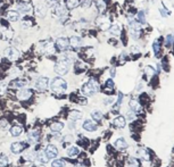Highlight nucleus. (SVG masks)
Listing matches in <instances>:
<instances>
[{
    "label": "nucleus",
    "instance_id": "29",
    "mask_svg": "<svg viewBox=\"0 0 174 167\" xmlns=\"http://www.w3.org/2000/svg\"><path fill=\"white\" fill-rule=\"evenodd\" d=\"M91 116H92V118L95 119V122H100L101 119H103V113L100 110H93L91 113Z\"/></svg>",
    "mask_w": 174,
    "mask_h": 167
},
{
    "label": "nucleus",
    "instance_id": "43",
    "mask_svg": "<svg viewBox=\"0 0 174 167\" xmlns=\"http://www.w3.org/2000/svg\"><path fill=\"white\" fill-rule=\"evenodd\" d=\"M122 100H123V94H122V93H119V99H117V102L115 104V107H114L115 110H117V109L119 108V106H121V102H122Z\"/></svg>",
    "mask_w": 174,
    "mask_h": 167
},
{
    "label": "nucleus",
    "instance_id": "49",
    "mask_svg": "<svg viewBox=\"0 0 174 167\" xmlns=\"http://www.w3.org/2000/svg\"><path fill=\"white\" fill-rule=\"evenodd\" d=\"M111 78H114L115 76V68H111Z\"/></svg>",
    "mask_w": 174,
    "mask_h": 167
},
{
    "label": "nucleus",
    "instance_id": "13",
    "mask_svg": "<svg viewBox=\"0 0 174 167\" xmlns=\"http://www.w3.org/2000/svg\"><path fill=\"white\" fill-rule=\"evenodd\" d=\"M17 97H18L19 100H27L32 97V91L29 89H22L17 93Z\"/></svg>",
    "mask_w": 174,
    "mask_h": 167
},
{
    "label": "nucleus",
    "instance_id": "46",
    "mask_svg": "<svg viewBox=\"0 0 174 167\" xmlns=\"http://www.w3.org/2000/svg\"><path fill=\"white\" fill-rule=\"evenodd\" d=\"M134 118H136V115H134V111H131V113H129V114H127V119H129L130 122H131V121H133Z\"/></svg>",
    "mask_w": 174,
    "mask_h": 167
},
{
    "label": "nucleus",
    "instance_id": "1",
    "mask_svg": "<svg viewBox=\"0 0 174 167\" xmlns=\"http://www.w3.org/2000/svg\"><path fill=\"white\" fill-rule=\"evenodd\" d=\"M99 91V84L95 78L89 80V82H87L83 88H82V92L85 97H91L95 93H97Z\"/></svg>",
    "mask_w": 174,
    "mask_h": 167
},
{
    "label": "nucleus",
    "instance_id": "48",
    "mask_svg": "<svg viewBox=\"0 0 174 167\" xmlns=\"http://www.w3.org/2000/svg\"><path fill=\"white\" fill-rule=\"evenodd\" d=\"M0 124H1V126H7V121H1Z\"/></svg>",
    "mask_w": 174,
    "mask_h": 167
},
{
    "label": "nucleus",
    "instance_id": "39",
    "mask_svg": "<svg viewBox=\"0 0 174 167\" xmlns=\"http://www.w3.org/2000/svg\"><path fill=\"white\" fill-rule=\"evenodd\" d=\"M52 167H65V164H64L63 160L60 159H57V160H54L51 164Z\"/></svg>",
    "mask_w": 174,
    "mask_h": 167
},
{
    "label": "nucleus",
    "instance_id": "44",
    "mask_svg": "<svg viewBox=\"0 0 174 167\" xmlns=\"http://www.w3.org/2000/svg\"><path fill=\"white\" fill-rule=\"evenodd\" d=\"M23 26L24 27H31V25L33 24V22L31 21V18H25V19H23Z\"/></svg>",
    "mask_w": 174,
    "mask_h": 167
},
{
    "label": "nucleus",
    "instance_id": "18",
    "mask_svg": "<svg viewBox=\"0 0 174 167\" xmlns=\"http://www.w3.org/2000/svg\"><path fill=\"white\" fill-rule=\"evenodd\" d=\"M81 0H65V7L67 9H75L80 5Z\"/></svg>",
    "mask_w": 174,
    "mask_h": 167
},
{
    "label": "nucleus",
    "instance_id": "4",
    "mask_svg": "<svg viewBox=\"0 0 174 167\" xmlns=\"http://www.w3.org/2000/svg\"><path fill=\"white\" fill-rule=\"evenodd\" d=\"M55 10H56L57 16H58L59 23L66 22L67 17H68V13H67V8L65 7V5H58V6L55 8Z\"/></svg>",
    "mask_w": 174,
    "mask_h": 167
},
{
    "label": "nucleus",
    "instance_id": "15",
    "mask_svg": "<svg viewBox=\"0 0 174 167\" xmlns=\"http://www.w3.org/2000/svg\"><path fill=\"white\" fill-rule=\"evenodd\" d=\"M130 108H131V110L134 111V113H141L142 111V107H141V105L139 104V101L134 100H130Z\"/></svg>",
    "mask_w": 174,
    "mask_h": 167
},
{
    "label": "nucleus",
    "instance_id": "36",
    "mask_svg": "<svg viewBox=\"0 0 174 167\" xmlns=\"http://www.w3.org/2000/svg\"><path fill=\"white\" fill-rule=\"evenodd\" d=\"M127 164H129V167H140L139 160H137L136 158H129Z\"/></svg>",
    "mask_w": 174,
    "mask_h": 167
},
{
    "label": "nucleus",
    "instance_id": "3",
    "mask_svg": "<svg viewBox=\"0 0 174 167\" xmlns=\"http://www.w3.org/2000/svg\"><path fill=\"white\" fill-rule=\"evenodd\" d=\"M70 63L66 59H60L58 63L55 65V72L58 75H65L67 74V72L70 71Z\"/></svg>",
    "mask_w": 174,
    "mask_h": 167
},
{
    "label": "nucleus",
    "instance_id": "28",
    "mask_svg": "<svg viewBox=\"0 0 174 167\" xmlns=\"http://www.w3.org/2000/svg\"><path fill=\"white\" fill-rule=\"evenodd\" d=\"M152 49H154V52H155V56L158 58L159 54H160V43H159L158 40H155L154 43H152Z\"/></svg>",
    "mask_w": 174,
    "mask_h": 167
},
{
    "label": "nucleus",
    "instance_id": "26",
    "mask_svg": "<svg viewBox=\"0 0 174 167\" xmlns=\"http://www.w3.org/2000/svg\"><path fill=\"white\" fill-rule=\"evenodd\" d=\"M23 133V129L18 125H15V126H13L10 129V134L13 137H18L21 134Z\"/></svg>",
    "mask_w": 174,
    "mask_h": 167
},
{
    "label": "nucleus",
    "instance_id": "2",
    "mask_svg": "<svg viewBox=\"0 0 174 167\" xmlns=\"http://www.w3.org/2000/svg\"><path fill=\"white\" fill-rule=\"evenodd\" d=\"M50 89L56 93H63L67 89V83L66 81L62 78H54L50 83Z\"/></svg>",
    "mask_w": 174,
    "mask_h": 167
},
{
    "label": "nucleus",
    "instance_id": "22",
    "mask_svg": "<svg viewBox=\"0 0 174 167\" xmlns=\"http://www.w3.org/2000/svg\"><path fill=\"white\" fill-rule=\"evenodd\" d=\"M39 137H40V133L38 132V131H33V132H31L29 134V142L30 143H37L38 140H39Z\"/></svg>",
    "mask_w": 174,
    "mask_h": 167
},
{
    "label": "nucleus",
    "instance_id": "34",
    "mask_svg": "<svg viewBox=\"0 0 174 167\" xmlns=\"http://www.w3.org/2000/svg\"><path fill=\"white\" fill-rule=\"evenodd\" d=\"M173 42H174L173 35H172V34H168V35L165 38V47H166V48H171V46L173 45Z\"/></svg>",
    "mask_w": 174,
    "mask_h": 167
},
{
    "label": "nucleus",
    "instance_id": "11",
    "mask_svg": "<svg viewBox=\"0 0 174 167\" xmlns=\"http://www.w3.org/2000/svg\"><path fill=\"white\" fill-rule=\"evenodd\" d=\"M17 10H19V13H22V14H29L32 10V5L24 1L17 6Z\"/></svg>",
    "mask_w": 174,
    "mask_h": 167
},
{
    "label": "nucleus",
    "instance_id": "33",
    "mask_svg": "<svg viewBox=\"0 0 174 167\" xmlns=\"http://www.w3.org/2000/svg\"><path fill=\"white\" fill-rule=\"evenodd\" d=\"M96 6L99 11H104L106 9V4L104 0H96Z\"/></svg>",
    "mask_w": 174,
    "mask_h": 167
},
{
    "label": "nucleus",
    "instance_id": "31",
    "mask_svg": "<svg viewBox=\"0 0 174 167\" xmlns=\"http://www.w3.org/2000/svg\"><path fill=\"white\" fill-rule=\"evenodd\" d=\"M79 155V148L76 147H71L70 149H67V156L68 157H74Z\"/></svg>",
    "mask_w": 174,
    "mask_h": 167
},
{
    "label": "nucleus",
    "instance_id": "27",
    "mask_svg": "<svg viewBox=\"0 0 174 167\" xmlns=\"http://www.w3.org/2000/svg\"><path fill=\"white\" fill-rule=\"evenodd\" d=\"M70 118L72 121H79V119L82 118V113L78 110H72L70 113Z\"/></svg>",
    "mask_w": 174,
    "mask_h": 167
},
{
    "label": "nucleus",
    "instance_id": "42",
    "mask_svg": "<svg viewBox=\"0 0 174 167\" xmlns=\"http://www.w3.org/2000/svg\"><path fill=\"white\" fill-rule=\"evenodd\" d=\"M91 0H81L80 1V5H81L83 8H89L90 6H91Z\"/></svg>",
    "mask_w": 174,
    "mask_h": 167
},
{
    "label": "nucleus",
    "instance_id": "40",
    "mask_svg": "<svg viewBox=\"0 0 174 167\" xmlns=\"http://www.w3.org/2000/svg\"><path fill=\"white\" fill-rule=\"evenodd\" d=\"M144 72H146V74L149 75V76H154V75L156 74V71L152 68V66H148L146 67V70H144Z\"/></svg>",
    "mask_w": 174,
    "mask_h": 167
},
{
    "label": "nucleus",
    "instance_id": "14",
    "mask_svg": "<svg viewBox=\"0 0 174 167\" xmlns=\"http://www.w3.org/2000/svg\"><path fill=\"white\" fill-rule=\"evenodd\" d=\"M83 129H84L85 131L93 132V131L97 130V125H96V123L93 122V121L87 119V121H84V123H83Z\"/></svg>",
    "mask_w": 174,
    "mask_h": 167
},
{
    "label": "nucleus",
    "instance_id": "51",
    "mask_svg": "<svg viewBox=\"0 0 174 167\" xmlns=\"http://www.w3.org/2000/svg\"><path fill=\"white\" fill-rule=\"evenodd\" d=\"M38 167H45V166H43V165H39Z\"/></svg>",
    "mask_w": 174,
    "mask_h": 167
},
{
    "label": "nucleus",
    "instance_id": "52",
    "mask_svg": "<svg viewBox=\"0 0 174 167\" xmlns=\"http://www.w3.org/2000/svg\"><path fill=\"white\" fill-rule=\"evenodd\" d=\"M173 39H174V35H173Z\"/></svg>",
    "mask_w": 174,
    "mask_h": 167
},
{
    "label": "nucleus",
    "instance_id": "6",
    "mask_svg": "<svg viewBox=\"0 0 174 167\" xmlns=\"http://www.w3.org/2000/svg\"><path fill=\"white\" fill-rule=\"evenodd\" d=\"M40 51L46 54V55H54L56 51V48L54 43L51 42H46V43H41L40 45Z\"/></svg>",
    "mask_w": 174,
    "mask_h": 167
},
{
    "label": "nucleus",
    "instance_id": "10",
    "mask_svg": "<svg viewBox=\"0 0 174 167\" xmlns=\"http://www.w3.org/2000/svg\"><path fill=\"white\" fill-rule=\"evenodd\" d=\"M35 14H37L38 17L45 18L46 15H47V7H46V5L38 4L37 7H35Z\"/></svg>",
    "mask_w": 174,
    "mask_h": 167
},
{
    "label": "nucleus",
    "instance_id": "35",
    "mask_svg": "<svg viewBox=\"0 0 174 167\" xmlns=\"http://www.w3.org/2000/svg\"><path fill=\"white\" fill-rule=\"evenodd\" d=\"M11 85L14 86V88H24L26 85V82L22 81V80H15V81L13 82Z\"/></svg>",
    "mask_w": 174,
    "mask_h": 167
},
{
    "label": "nucleus",
    "instance_id": "41",
    "mask_svg": "<svg viewBox=\"0 0 174 167\" xmlns=\"http://www.w3.org/2000/svg\"><path fill=\"white\" fill-rule=\"evenodd\" d=\"M47 5L50 8H56L59 4H58V0H47Z\"/></svg>",
    "mask_w": 174,
    "mask_h": 167
},
{
    "label": "nucleus",
    "instance_id": "9",
    "mask_svg": "<svg viewBox=\"0 0 174 167\" xmlns=\"http://www.w3.org/2000/svg\"><path fill=\"white\" fill-rule=\"evenodd\" d=\"M46 155L48 157L49 159H52V158H56L57 155H58V150L56 148L54 145H47V148H46Z\"/></svg>",
    "mask_w": 174,
    "mask_h": 167
},
{
    "label": "nucleus",
    "instance_id": "45",
    "mask_svg": "<svg viewBox=\"0 0 174 167\" xmlns=\"http://www.w3.org/2000/svg\"><path fill=\"white\" fill-rule=\"evenodd\" d=\"M63 142H65V143H72V142H73V137H72V135H66V137H64Z\"/></svg>",
    "mask_w": 174,
    "mask_h": 167
},
{
    "label": "nucleus",
    "instance_id": "23",
    "mask_svg": "<svg viewBox=\"0 0 174 167\" xmlns=\"http://www.w3.org/2000/svg\"><path fill=\"white\" fill-rule=\"evenodd\" d=\"M115 147L117 149H125L127 148V143H126L125 139L124 137H119V139H117L116 141H115Z\"/></svg>",
    "mask_w": 174,
    "mask_h": 167
},
{
    "label": "nucleus",
    "instance_id": "50",
    "mask_svg": "<svg viewBox=\"0 0 174 167\" xmlns=\"http://www.w3.org/2000/svg\"><path fill=\"white\" fill-rule=\"evenodd\" d=\"M75 167H85L84 165H81V164H79V165H76Z\"/></svg>",
    "mask_w": 174,
    "mask_h": 167
},
{
    "label": "nucleus",
    "instance_id": "12",
    "mask_svg": "<svg viewBox=\"0 0 174 167\" xmlns=\"http://www.w3.org/2000/svg\"><path fill=\"white\" fill-rule=\"evenodd\" d=\"M25 149V145L22 143V142H14L13 145H10V150L13 153H21Z\"/></svg>",
    "mask_w": 174,
    "mask_h": 167
},
{
    "label": "nucleus",
    "instance_id": "5",
    "mask_svg": "<svg viewBox=\"0 0 174 167\" xmlns=\"http://www.w3.org/2000/svg\"><path fill=\"white\" fill-rule=\"evenodd\" d=\"M5 55L7 57L9 60H13V62H15L19 58V56H21V52L18 51V49H16L15 47H10V48H8L5 50Z\"/></svg>",
    "mask_w": 174,
    "mask_h": 167
},
{
    "label": "nucleus",
    "instance_id": "19",
    "mask_svg": "<svg viewBox=\"0 0 174 167\" xmlns=\"http://www.w3.org/2000/svg\"><path fill=\"white\" fill-rule=\"evenodd\" d=\"M113 124H114V126L116 127H124L126 124V121L123 116H119V117H116V118L113 121Z\"/></svg>",
    "mask_w": 174,
    "mask_h": 167
},
{
    "label": "nucleus",
    "instance_id": "32",
    "mask_svg": "<svg viewBox=\"0 0 174 167\" xmlns=\"http://www.w3.org/2000/svg\"><path fill=\"white\" fill-rule=\"evenodd\" d=\"M137 18L138 23H140V24H144L146 23V16H144V11L140 10V11H138V14H137Z\"/></svg>",
    "mask_w": 174,
    "mask_h": 167
},
{
    "label": "nucleus",
    "instance_id": "30",
    "mask_svg": "<svg viewBox=\"0 0 174 167\" xmlns=\"http://www.w3.org/2000/svg\"><path fill=\"white\" fill-rule=\"evenodd\" d=\"M13 37H14L13 30H10V29H5L4 32H2V38H4L5 40H9V39H11Z\"/></svg>",
    "mask_w": 174,
    "mask_h": 167
},
{
    "label": "nucleus",
    "instance_id": "25",
    "mask_svg": "<svg viewBox=\"0 0 174 167\" xmlns=\"http://www.w3.org/2000/svg\"><path fill=\"white\" fill-rule=\"evenodd\" d=\"M64 129V124L62 122H55L50 125V130L52 132H59Z\"/></svg>",
    "mask_w": 174,
    "mask_h": 167
},
{
    "label": "nucleus",
    "instance_id": "24",
    "mask_svg": "<svg viewBox=\"0 0 174 167\" xmlns=\"http://www.w3.org/2000/svg\"><path fill=\"white\" fill-rule=\"evenodd\" d=\"M35 159L39 160L41 164H46L47 161H48V157H47V155H46V152H38V153H35Z\"/></svg>",
    "mask_w": 174,
    "mask_h": 167
},
{
    "label": "nucleus",
    "instance_id": "37",
    "mask_svg": "<svg viewBox=\"0 0 174 167\" xmlns=\"http://www.w3.org/2000/svg\"><path fill=\"white\" fill-rule=\"evenodd\" d=\"M106 91H113L114 89V81H113V78H108L107 81H106Z\"/></svg>",
    "mask_w": 174,
    "mask_h": 167
},
{
    "label": "nucleus",
    "instance_id": "38",
    "mask_svg": "<svg viewBox=\"0 0 174 167\" xmlns=\"http://www.w3.org/2000/svg\"><path fill=\"white\" fill-rule=\"evenodd\" d=\"M8 165V158L5 155H0V167H6Z\"/></svg>",
    "mask_w": 174,
    "mask_h": 167
},
{
    "label": "nucleus",
    "instance_id": "16",
    "mask_svg": "<svg viewBox=\"0 0 174 167\" xmlns=\"http://www.w3.org/2000/svg\"><path fill=\"white\" fill-rule=\"evenodd\" d=\"M70 46L73 48H80L82 46V39L80 37H72L70 39Z\"/></svg>",
    "mask_w": 174,
    "mask_h": 167
},
{
    "label": "nucleus",
    "instance_id": "8",
    "mask_svg": "<svg viewBox=\"0 0 174 167\" xmlns=\"http://www.w3.org/2000/svg\"><path fill=\"white\" fill-rule=\"evenodd\" d=\"M48 83H49V80L47 78H39L35 81V88H37V90H39V91H45L47 88H48Z\"/></svg>",
    "mask_w": 174,
    "mask_h": 167
},
{
    "label": "nucleus",
    "instance_id": "17",
    "mask_svg": "<svg viewBox=\"0 0 174 167\" xmlns=\"http://www.w3.org/2000/svg\"><path fill=\"white\" fill-rule=\"evenodd\" d=\"M7 19L9 22H17L19 19V13L15 10H9L7 14Z\"/></svg>",
    "mask_w": 174,
    "mask_h": 167
},
{
    "label": "nucleus",
    "instance_id": "21",
    "mask_svg": "<svg viewBox=\"0 0 174 167\" xmlns=\"http://www.w3.org/2000/svg\"><path fill=\"white\" fill-rule=\"evenodd\" d=\"M138 156L140 157L141 159L144 160H149L150 159V152L147 149H139L138 151Z\"/></svg>",
    "mask_w": 174,
    "mask_h": 167
},
{
    "label": "nucleus",
    "instance_id": "47",
    "mask_svg": "<svg viewBox=\"0 0 174 167\" xmlns=\"http://www.w3.org/2000/svg\"><path fill=\"white\" fill-rule=\"evenodd\" d=\"M164 10H165V9H159V11H160V14H162V15H163L164 17H166V16H167V13H165V11H164Z\"/></svg>",
    "mask_w": 174,
    "mask_h": 167
},
{
    "label": "nucleus",
    "instance_id": "7",
    "mask_svg": "<svg viewBox=\"0 0 174 167\" xmlns=\"http://www.w3.org/2000/svg\"><path fill=\"white\" fill-rule=\"evenodd\" d=\"M56 47L62 50V51H65L67 49L70 48V40L67 39V38H58L57 40H56Z\"/></svg>",
    "mask_w": 174,
    "mask_h": 167
},
{
    "label": "nucleus",
    "instance_id": "20",
    "mask_svg": "<svg viewBox=\"0 0 174 167\" xmlns=\"http://www.w3.org/2000/svg\"><path fill=\"white\" fill-rule=\"evenodd\" d=\"M108 30H109V33H111V35H115V37L119 35V34H121V32H122V29H121V26H119V24L111 25V27H109Z\"/></svg>",
    "mask_w": 174,
    "mask_h": 167
}]
</instances>
